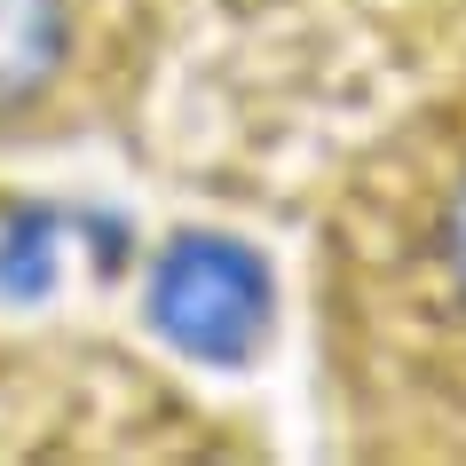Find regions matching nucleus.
<instances>
[{"instance_id":"nucleus-2","label":"nucleus","mask_w":466,"mask_h":466,"mask_svg":"<svg viewBox=\"0 0 466 466\" xmlns=\"http://www.w3.org/2000/svg\"><path fill=\"white\" fill-rule=\"evenodd\" d=\"M150 317L174 348L190 356H246L269 324V285L253 269V253L221 246V238H182L158 269V293H150Z\"/></svg>"},{"instance_id":"nucleus-1","label":"nucleus","mask_w":466,"mask_h":466,"mask_svg":"<svg viewBox=\"0 0 466 466\" xmlns=\"http://www.w3.org/2000/svg\"><path fill=\"white\" fill-rule=\"evenodd\" d=\"M340 380L388 451L466 459V79L364 174L340 221Z\"/></svg>"},{"instance_id":"nucleus-3","label":"nucleus","mask_w":466,"mask_h":466,"mask_svg":"<svg viewBox=\"0 0 466 466\" xmlns=\"http://www.w3.org/2000/svg\"><path fill=\"white\" fill-rule=\"evenodd\" d=\"M87 56V0H0V127L64 96Z\"/></svg>"}]
</instances>
